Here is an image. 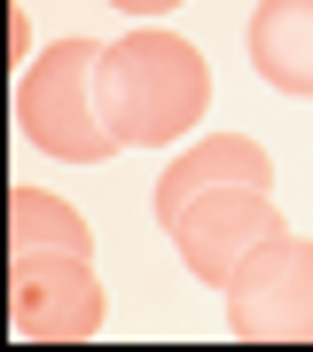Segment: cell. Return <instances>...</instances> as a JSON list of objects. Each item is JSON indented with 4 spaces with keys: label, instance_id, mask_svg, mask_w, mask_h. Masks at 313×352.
Listing matches in <instances>:
<instances>
[{
    "label": "cell",
    "instance_id": "6da1fadb",
    "mask_svg": "<svg viewBox=\"0 0 313 352\" xmlns=\"http://www.w3.org/2000/svg\"><path fill=\"white\" fill-rule=\"evenodd\" d=\"M102 118H110V133L125 149H164V141L196 133L204 110H212V71H204V55L188 47L180 32H125L102 47Z\"/></svg>",
    "mask_w": 313,
    "mask_h": 352
},
{
    "label": "cell",
    "instance_id": "7a4b0ae2",
    "mask_svg": "<svg viewBox=\"0 0 313 352\" xmlns=\"http://www.w3.org/2000/svg\"><path fill=\"white\" fill-rule=\"evenodd\" d=\"M157 227L180 243V258H188V274H196V282L227 289V274H235L259 243L290 235L282 212H274V157H266V164H243V173L212 180V188H196L188 204H173Z\"/></svg>",
    "mask_w": 313,
    "mask_h": 352
},
{
    "label": "cell",
    "instance_id": "3957f363",
    "mask_svg": "<svg viewBox=\"0 0 313 352\" xmlns=\"http://www.w3.org/2000/svg\"><path fill=\"white\" fill-rule=\"evenodd\" d=\"M94 78H102V47L94 39H55V47L24 71V87H16V126H24V141H39V149L63 157V164L118 157L125 141L110 133V118H102Z\"/></svg>",
    "mask_w": 313,
    "mask_h": 352
},
{
    "label": "cell",
    "instance_id": "277c9868",
    "mask_svg": "<svg viewBox=\"0 0 313 352\" xmlns=\"http://www.w3.org/2000/svg\"><path fill=\"white\" fill-rule=\"evenodd\" d=\"M227 329L243 344H313V243H259L227 274Z\"/></svg>",
    "mask_w": 313,
    "mask_h": 352
},
{
    "label": "cell",
    "instance_id": "5b68a950",
    "mask_svg": "<svg viewBox=\"0 0 313 352\" xmlns=\"http://www.w3.org/2000/svg\"><path fill=\"white\" fill-rule=\"evenodd\" d=\"M102 282L78 251H16V298H8V329L16 344H78L102 329Z\"/></svg>",
    "mask_w": 313,
    "mask_h": 352
},
{
    "label": "cell",
    "instance_id": "8992f818",
    "mask_svg": "<svg viewBox=\"0 0 313 352\" xmlns=\"http://www.w3.org/2000/svg\"><path fill=\"white\" fill-rule=\"evenodd\" d=\"M250 63L266 87L313 94V0H259L250 16Z\"/></svg>",
    "mask_w": 313,
    "mask_h": 352
},
{
    "label": "cell",
    "instance_id": "52a82bcc",
    "mask_svg": "<svg viewBox=\"0 0 313 352\" xmlns=\"http://www.w3.org/2000/svg\"><path fill=\"white\" fill-rule=\"evenodd\" d=\"M16 251H78V258H87L94 235H87V219H78L63 196H47V188H8V258H16Z\"/></svg>",
    "mask_w": 313,
    "mask_h": 352
},
{
    "label": "cell",
    "instance_id": "ba28073f",
    "mask_svg": "<svg viewBox=\"0 0 313 352\" xmlns=\"http://www.w3.org/2000/svg\"><path fill=\"white\" fill-rule=\"evenodd\" d=\"M110 8H125V16H164V8H180V0H110Z\"/></svg>",
    "mask_w": 313,
    "mask_h": 352
}]
</instances>
